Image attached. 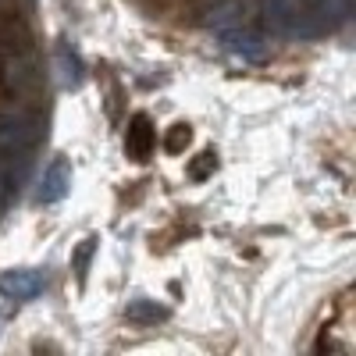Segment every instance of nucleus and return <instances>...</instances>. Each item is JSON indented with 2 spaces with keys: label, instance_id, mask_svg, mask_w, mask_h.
I'll use <instances>...</instances> for the list:
<instances>
[{
  "label": "nucleus",
  "instance_id": "obj_2",
  "mask_svg": "<svg viewBox=\"0 0 356 356\" xmlns=\"http://www.w3.org/2000/svg\"><path fill=\"white\" fill-rule=\"evenodd\" d=\"M33 143V122L25 114H0V157H18Z\"/></svg>",
  "mask_w": 356,
  "mask_h": 356
},
{
  "label": "nucleus",
  "instance_id": "obj_9",
  "mask_svg": "<svg viewBox=\"0 0 356 356\" xmlns=\"http://www.w3.org/2000/svg\"><path fill=\"white\" fill-rule=\"evenodd\" d=\"M214 168H218V157L211 154V150H203L193 164H189V178H196V182H203L207 175H214Z\"/></svg>",
  "mask_w": 356,
  "mask_h": 356
},
{
  "label": "nucleus",
  "instance_id": "obj_4",
  "mask_svg": "<svg viewBox=\"0 0 356 356\" xmlns=\"http://www.w3.org/2000/svg\"><path fill=\"white\" fill-rule=\"evenodd\" d=\"M43 289H47V275L33 271V267L0 275V296H8V300H33V296L43 292Z\"/></svg>",
  "mask_w": 356,
  "mask_h": 356
},
{
  "label": "nucleus",
  "instance_id": "obj_8",
  "mask_svg": "<svg viewBox=\"0 0 356 356\" xmlns=\"http://www.w3.org/2000/svg\"><path fill=\"white\" fill-rule=\"evenodd\" d=\"M93 250H97V239H82V243H79V250H75V257H72V267H75L79 282H86V271H89V257H93Z\"/></svg>",
  "mask_w": 356,
  "mask_h": 356
},
{
  "label": "nucleus",
  "instance_id": "obj_5",
  "mask_svg": "<svg viewBox=\"0 0 356 356\" xmlns=\"http://www.w3.org/2000/svg\"><path fill=\"white\" fill-rule=\"evenodd\" d=\"M154 146H157V132H154V122L146 114H136L132 122H129V132H125V154L132 161H150L154 154Z\"/></svg>",
  "mask_w": 356,
  "mask_h": 356
},
{
  "label": "nucleus",
  "instance_id": "obj_10",
  "mask_svg": "<svg viewBox=\"0 0 356 356\" xmlns=\"http://www.w3.org/2000/svg\"><path fill=\"white\" fill-rule=\"evenodd\" d=\"M168 310L164 307H154V303H146V300H136L132 307H129V317L132 321H157V317H164Z\"/></svg>",
  "mask_w": 356,
  "mask_h": 356
},
{
  "label": "nucleus",
  "instance_id": "obj_3",
  "mask_svg": "<svg viewBox=\"0 0 356 356\" xmlns=\"http://www.w3.org/2000/svg\"><path fill=\"white\" fill-rule=\"evenodd\" d=\"M72 193V164L65 157H54L50 168L40 178V189H36V203H61Z\"/></svg>",
  "mask_w": 356,
  "mask_h": 356
},
{
  "label": "nucleus",
  "instance_id": "obj_1",
  "mask_svg": "<svg viewBox=\"0 0 356 356\" xmlns=\"http://www.w3.org/2000/svg\"><path fill=\"white\" fill-rule=\"evenodd\" d=\"M211 29H214V36L218 43L232 54V57H239V61H260L264 57V36L257 33V29H250L246 22H239V15H235V8H218L214 18H211Z\"/></svg>",
  "mask_w": 356,
  "mask_h": 356
},
{
  "label": "nucleus",
  "instance_id": "obj_6",
  "mask_svg": "<svg viewBox=\"0 0 356 356\" xmlns=\"http://www.w3.org/2000/svg\"><path fill=\"white\" fill-rule=\"evenodd\" d=\"M57 72H61V86L75 89L82 82V61H79V54L72 47H57Z\"/></svg>",
  "mask_w": 356,
  "mask_h": 356
},
{
  "label": "nucleus",
  "instance_id": "obj_7",
  "mask_svg": "<svg viewBox=\"0 0 356 356\" xmlns=\"http://www.w3.org/2000/svg\"><path fill=\"white\" fill-rule=\"evenodd\" d=\"M189 143H193L189 125H171V132L164 136V150H168V154H182Z\"/></svg>",
  "mask_w": 356,
  "mask_h": 356
}]
</instances>
